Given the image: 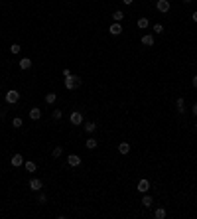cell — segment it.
I'll use <instances>...</instances> for the list:
<instances>
[{"mask_svg": "<svg viewBox=\"0 0 197 219\" xmlns=\"http://www.w3.org/2000/svg\"><path fill=\"white\" fill-rule=\"evenodd\" d=\"M61 154H63V148H61V146H55V148H53V152H51V156H53V158H59Z\"/></svg>", "mask_w": 197, "mask_h": 219, "instance_id": "cell-20", "label": "cell"}, {"mask_svg": "<svg viewBox=\"0 0 197 219\" xmlns=\"http://www.w3.org/2000/svg\"><path fill=\"white\" fill-rule=\"evenodd\" d=\"M69 120H71V124L79 126V124H83V115H81V113H79V111H75V113H71Z\"/></svg>", "mask_w": 197, "mask_h": 219, "instance_id": "cell-3", "label": "cell"}, {"mask_svg": "<svg viewBox=\"0 0 197 219\" xmlns=\"http://www.w3.org/2000/svg\"><path fill=\"white\" fill-rule=\"evenodd\" d=\"M41 188H44V182H41V180H37V178H32V180H30V189H33V192H40Z\"/></svg>", "mask_w": 197, "mask_h": 219, "instance_id": "cell-4", "label": "cell"}, {"mask_svg": "<svg viewBox=\"0 0 197 219\" xmlns=\"http://www.w3.org/2000/svg\"><path fill=\"white\" fill-rule=\"evenodd\" d=\"M175 109H178V113H185V101L181 97H178V101H175Z\"/></svg>", "mask_w": 197, "mask_h": 219, "instance_id": "cell-10", "label": "cell"}, {"mask_svg": "<svg viewBox=\"0 0 197 219\" xmlns=\"http://www.w3.org/2000/svg\"><path fill=\"white\" fill-rule=\"evenodd\" d=\"M150 189V182L148 180H140V182H138V192L140 193H146Z\"/></svg>", "mask_w": 197, "mask_h": 219, "instance_id": "cell-9", "label": "cell"}, {"mask_svg": "<svg viewBox=\"0 0 197 219\" xmlns=\"http://www.w3.org/2000/svg\"><path fill=\"white\" fill-rule=\"evenodd\" d=\"M156 8H158L160 12H167V10H170V2H167V0H158V2H156Z\"/></svg>", "mask_w": 197, "mask_h": 219, "instance_id": "cell-8", "label": "cell"}, {"mask_svg": "<svg viewBox=\"0 0 197 219\" xmlns=\"http://www.w3.org/2000/svg\"><path fill=\"white\" fill-rule=\"evenodd\" d=\"M67 164H69V166H79V164H81V158L77 156V154H71V156H67Z\"/></svg>", "mask_w": 197, "mask_h": 219, "instance_id": "cell-7", "label": "cell"}, {"mask_svg": "<svg viewBox=\"0 0 197 219\" xmlns=\"http://www.w3.org/2000/svg\"><path fill=\"white\" fill-rule=\"evenodd\" d=\"M37 199H40V203H45V201H47V197H45V196H44V193H41V196H40V197H37Z\"/></svg>", "mask_w": 197, "mask_h": 219, "instance_id": "cell-28", "label": "cell"}, {"mask_svg": "<svg viewBox=\"0 0 197 219\" xmlns=\"http://www.w3.org/2000/svg\"><path fill=\"white\" fill-rule=\"evenodd\" d=\"M193 115H197V103L193 105Z\"/></svg>", "mask_w": 197, "mask_h": 219, "instance_id": "cell-31", "label": "cell"}, {"mask_svg": "<svg viewBox=\"0 0 197 219\" xmlns=\"http://www.w3.org/2000/svg\"><path fill=\"white\" fill-rule=\"evenodd\" d=\"M40 117H41V111H40L37 107H33L32 111H30V119H32V120H37Z\"/></svg>", "mask_w": 197, "mask_h": 219, "instance_id": "cell-15", "label": "cell"}, {"mask_svg": "<svg viewBox=\"0 0 197 219\" xmlns=\"http://www.w3.org/2000/svg\"><path fill=\"white\" fill-rule=\"evenodd\" d=\"M6 101H8V103H10V105L18 103V101H20V93H18V91H16V89H10V91H8V93H6Z\"/></svg>", "mask_w": 197, "mask_h": 219, "instance_id": "cell-2", "label": "cell"}, {"mask_svg": "<svg viewBox=\"0 0 197 219\" xmlns=\"http://www.w3.org/2000/svg\"><path fill=\"white\" fill-rule=\"evenodd\" d=\"M30 67H32L30 57H22V59H20V69H30Z\"/></svg>", "mask_w": 197, "mask_h": 219, "instance_id": "cell-11", "label": "cell"}, {"mask_svg": "<svg viewBox=\"0 0 197 219\" xmlns=\"http://www.w3.org/2000/svg\"><path fill=\"white\" fill-rule=\"evenodd\" d=\"M193 22H197V12H193Z\"/></svg>", "mask_w": 197, "mask_h": 219, "instance_id": "cell-32", "label": "cell"}, {"mask_svg": "<svg viewBox=\"0 0 197 219\" xmlns=\"http://www.w3.org/2000/svg\"><path fill=\"white\" fill-rule=\"evenodd\" d=\"M148 26H150L148 18H140V20H138V28H142V30H144V28H148Z\"/></svg>", "mask_w": 197, "mask_h": 219, "instance_id": "cell-18", "label": "cell"}, {"mask_svg": "<svg viewBox=\"0 0 197 219\" xmlns=\"http://www.w3.org/2000/svg\"><path fill=\"white\" fill-rule=\"evenodd\" d=\"M195 128H197V123H195Z\"/></svg>", "mask_w": 197, "mask_h": 219, "instance_id": "cell-34", "label": "cell"}, {"mask_svg": "<svg viewBox=\"0 0 197 219\" xmlns=\"http://www.w3.org/2000/svg\"><path fill=\"white\" fill-rule=\"evenodd\" d=\"M22 124H24V123H22V119H20V117H16V119L12 120V126H14V128H20Z\"/></svg>", "mask_w": 197, "mask_h": 219, "instance_id": "cell-24", "label": "cell"}, {"mask_svg": "<svg viewBox=\"0 0 197 219\" xmlns=\"http://www.w3.org/2000/svg\"><path fill=\"white\" fill-rule=\"evenodd\" d=\"M20 49H22V48H20V44H12L10 45V52L12 53H20Z\"/></svg>", "mask_w": 197, "mask_h": 219, "instance_id": "cell-25", "label": "cell"}, {"mask_svg": "<svg viewBox=\"0 0 197 219\" xmlns=\"http://www.w3.org/2000/svg\"><path fill=\"white\" fill-rule=\"evenodd\" d=\"M10 164H12L14 168L22 166V164H24V158H22V154H14V156H12V160H10Z\"/></svg>", "mask_w": 197, "mask_h": 219, "instance_id": "cell-6", "label": "cell"}, {"mask_svg": "<svg viewBox=\"0 0 197 219\" xmlns=\"http://www.w3.org/2000/svg\"><path fill=\"white\" fill-rule=\"evenodd\" d=\"M142 44H144V45H154V36L144 34V36H142Z\"/></svg>", "mask_w": 197, "mask_h": 219, "instance_id": "cell-14", "label": "cell"}, {"mask_svg": "<svg viewBox=\"0 0 197 219\" xmlns=\"http://www.w3.org/2000/svg\"><path fill=\"white\" fill-rule=\"evenodd\" d=\"M193 87H197V75H193Z\"/></svg>", "mask_w": 197, "mask_h": 219, "instance_id": "cell-30", "label": "cell"}, {"mask_svg": "<svg viewBox=\"0 0 197 219\" xmlns=\"http://www.w3.org/2000/svg\"><path fill=\"white\" fill-rule=\"evenodd\" d=\"M85 144H87V148H89V150H93V148H97V144H99V142L95 140V138H89V140H87Z\"/></svg>", "mask_w": 197, "mask_h": 219, "instance_id": "cell-17", "label": "cell"}, {"mask_svg": "<svg viewBox=\"0 0 197 219\" xmlns=\"http://www.w3.org/2000/svg\"><path fill=\"white\" fill-rule=\"evenodd\" d=\"M0 111H2V107H0Z\"/></svg>", "mask_w": 197, "mask_h": 219, "instance_id": "cell-35", "label": "cell"}, {"mask_svg": "<svg viewBox=\"0 0 197 219\" xmlns=\"http://www.w3.org/2000/svg\"><path fill=\"white\" fill-rule=\"evenodd\" d=\"M118 152L120 154H128L130 152V144H128V142H120L118 144Z\"/></svg>", "mask_w": 197, "mask_h": 219, "instance_id": "cell-13", "label": "cell"}, {"mask_svg": "<svg viewBox=\"0 0 197 219\" xmlns=\"http://www.w3.org/2000/svg\"><path fill=\"white\" fill-rule=\"evenodd\" d=\"M152 203H154V197L148 196V193H144V197H142V205H144V207H150Z\"/></svg>", "mask_w": 197, "mask_h": 219, "instance_id": "cell-12", "label": "cell"}, {"mask_svg": "<svg viewBox=\"0 0 197 219\" xmlns=\"http://www.w3.org/2000/svg\"><path fill=\"white\" fill-rule=\"evenodd\" d=\"M61 117H63V113H61V111H53V119H55V120H59Z\"/></svg>", "mask_w": 197, "mask_h": 219, "instance_id": "cell-26", "label": "cell"}, {"mask_svg": "<svg viewBox=\"0 0 197 219\" xmlns=\"http://www.w3.org/2000/svg\"><path fill=\"white\" fill-rule=\"evenodd\" d=\"M122 2H124V4H128V6H130V4L134 2V0H122Z\"/></svg>", "mask_w": 197, "mask_h": 219, "instance_id": "cell-29", "label": "cell"}, {"mask_svg": "<svg viewBox=\"0 0 197 219\" xmlns=\"http://www.w3.org/2000/svg\"><path fill=\"white\" fill-rule=\"evenodd\" d=\"M24 166H26L28 172H36V162H32V160L30 162H24Z\"/></svg>", "mask_w": 197, "mask_h": 219, "instance_id": "cell-22", "label": "cell"}, {"mask_svg": "<svg viewBox=\"0 0 197 219\" xmlns=\"http://www.w3.org/2000/svg\"><path fill=\"white\" fill-rule=\"evenodd\" d=\"M81 83H83L81 77H77V75H67V77H65V89H69V91L79 89Z\"/></svg>", "mask_w": 197, "mask_h": 219, "instance_id": "cell-1", "label": "cell"}, {"mask_svg": "<svg viewBox=\"0 0 197 219\" xmlns=\"http://www.w3.org/2000/svg\"><path fill=\"white\" fill-rule=\"evenodd\" d=\"M108 32H111L112 36H120V34H122V26H120V22H114L111 28H108Z\"/></svg>", "mask_w": 197, "mask_h": 219, "instance_id": "cell-5", "label": "cell"}, {"mask_svg": "<svg viewBox=\"0 0 197 219\" xmlns=\"http://www.w3.org/2000/svg\"><path fill=\"white\" fill-rule=\"evenodd\" d=\"M112 18H114V22H120V20L124 18V12L122 10H116L114 14H112Z\"/></svg>", "mask_w": 197, "mask_h": 219, "instance_id": "cell-19", "label": "cell"}, {"mask_svg": "<svg viewBox=\"0 0 197 219\" xmlns=\"http://www.w3.org/2000/svg\"><path fill=\"white\" fill-rule=\"evenodd\" d=\"M55 99H57V95H55V93H47V95H45V103H47V105H51Z\"/></svg>", "mask_w": 197, "mask_h": 219, "instance_id": "cell-21", "label": "cell"}, {"mask_svg": "<svg viewBox=\"0 0 197 219\" xmlns=\"http://www.w3.org/2000/svg\"><path fill=\"white\" fill-rule=\"evenodd\" d=\"M85 130L87 132H95V130H97V124L95 123H85Z\"/></svg>", "mask_w": 197, "mask_h": 219, "instance_id": "cell-23", "label": "cell"}, {"mask_svg": "<svg viewBox=\"0 0 197 219\" xmlns=\"http://www.w3.org/2000/svg\"><path fill=\"white\" fill-rule=\"evenodd\" d=\"M154 32H156V34H162V32H164V28H162V24H156V26H154Z\"/></svg>", "mask_w": 197, "mask_h": 219, "instance_id": "cell-27", "label": "cell"}, {"mask_svg": "<svg viewBox=\"0 0 197 219\" xmlns=\"http://www.w3.org/2000/svg\"><path fill=\"white\" fill-rule=\"evenodd\" d=\"M183 2H191V0H183Z\"/></svg>", "mask_w": 197, "mask_h": 219, "instance_id": "cell-33", "label": "cell"}, {"mask_svg": "<svg viewBox=\"0 0 197 219\" xmlns=\"http://www.w3.org/2000/svg\"><path fill=\"white\" fill-rule=\"evenodd\" d=\"M154 217H156V219H164V217H166V209H164V207L156 209V213H154Z\"/></svg>", "mask_w": 197, "mask_h": 219, "instance_id": "cell-16", "label": "cell"}]
</instances>
